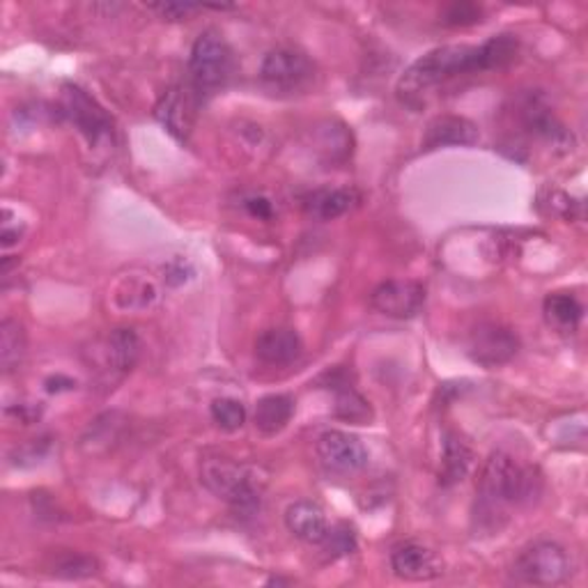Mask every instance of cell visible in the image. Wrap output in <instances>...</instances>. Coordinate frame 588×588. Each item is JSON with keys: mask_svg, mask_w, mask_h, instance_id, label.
I'll use <instances>...</instances> for the list:
<instances>
[{"mask_svg": "<svg viewBox=\"0 0 588 588\" xmlns=\"http://www.w3.org/2000/svg\"><path fill=\"white\" fill-rule=\"evenodd\" d=\"M286 527L295 538L309 544H322L326 533H329V521L313 501H295L286 511Z\"/></svg>", "mask_w": 588, "mask_h": 588, "instance_id": "obj_17", "label": "cell"}, {"mask_svg": "<svg viewBox=\"0 0 588 588\" xmlns=\"http://www.w3.org/2000/svg\"><path fill=\"white\" fill-rule=\"evenodd\" d=\"M469 357L485 368L504 365L519 352V338L508 326H501L494 322L478 324L469 336L467 343Z\"/></svg>", "mask_w": 588, "mask_h": 588, "instance_id": "obj_8", "label": "cell"}, {"mask_svg": "<svg viewBox=\"0 0 588 588\" xmlns=\"http://www.w3.org/2000/svg\"><path fill=\"white\" fill-rule=\"evenodd\" d=\"M315 74L311 58L292 47H278L272 49L260 68V76L274 91H299L307 85Z\"/></svg>", "mask_w": 588, "mask_h": 588, "instance_id": "obj_7", "label": "cell"}, {"mask_svg": "<svg viewBox=\"0 0 588 588\" xmlns=\"http://www.w3.org/2000/svg\"><path fill=\"white\" fill-rule=\"evenodd\" d=\"M247 209L251 216H255V219H272V203L267 199H249L247 201Z\"/></svg>", "mask_w": 588, "mask_h": 588, "instance_id": "obj_29", "label": "cell"}, {"mask_svg": "<svg viewBox=\"0 0 588 588\" xmlns=\"http://www.w3.org/2000/svg\"><path fill=\"white\" fill-rule=\"evenodd\" d=\"M72 386H74L72 380L60 377V375L47 380V391H49V394H60V391H68V388H72Z\"/></svg>", "mask_w": 588, "mask_h": 588, "instance_id": "obj_30", "label": "cell"}, {"mask_svg": "<svg viewBox=\"0 0 588 588\" xmlns=\"http://www.w3.org/2000/svg\"><path fill=\"white\" fill-rule=\"evenodd\" d=\"M326 382V388H334L336 394V417L350 423H368L373 411H370L368 400L359 394V391L347 380L345 370H329L322 377Z\"/></svg>", "mask_w": 588, "mask_h": 588, "instance_id": "obj_16", "label": "cell"}, {"mask_svg": "<svg viewBox=\"0 0 588 588\" xmlns=\"http://www.w3.org/2000/svg\"><path fill=\"white\" fill-rule=\"evenodd\" d=\"M303 352V343L295 329L288 326H276V329H267L257 336L255 340V357L267 365H290L295 363Z\"/></svg>", "mask_w": 588, "mask_h": 588, "instance_id": "obj_14", "label": "cell"}, {"mask_svg": "<svg viewBox=\"0 0 588 588\" xmlns=\"http://www.w3.org/2000/svg\"><path fill=\"white\" fill-rule=\"evenodd\" d=\"M235 72V56L221 33L205 31L193 41L189 58V76L191 88L203 95H214L221 91Z\"/></svg>", "mask_w": 588, "mask_h": 588, "instance_id": "obj_4", "label": "cell"}, {"mask_svg": "<svg viewBox=\"0 0 588 588\" xmlns=\"http://www.w3.org/2000/svg\"><path fill=\"white\" fill-rule=\"evenodd\" d=\"M544 317L561 332H575L584 317V307L577 297L556 292L544 299Z\"/></svg>", "mask_w": 588, "mask_h": 588, "instance_id": "obj_22", "label": "cell"}, {"mask_svg": "<svg viewBox=\"0 0 588 588\" xmlns=\"http://www.w3.org/2000/svg\"><path fill=\"white\" fill-rule=\"evenodd\" d=\"M483 8L476 3H453L442 12V24L451 28H463V26H473L481 24Z\"/></svg>", "mask_w": 588, "mask_h": 588, "instance_id": "obj_26", "label": "cell"}, {"mask_svg": "<svg viewBox=\"0 0 588 588\" xmlns=\"http://www.w3.org/2000/svg\"><path fill=\"white\" fill-rule=\"evenodd\" d=\"M519 118L529 132L542 141H548L554 147H568L573 143V136L565 132L563 124L554 118L548 106L542 104L540 97L529 95L519 106Z\"/></svg>", "mask_w": 588, "mask_h": 588, "instance_id": "obj_15", "label": "cell"}, {"mask_svg": "<svg viewBox=\"0 0 588 588\" xmlns=\"http://www.w3.org/2000/svg\"><path fill=\"white\" fill-rule=\"evenodd\" d=\"M573 575V561L559 542L538 540L513 563V579L527 586H559Z\"/></svg>", "mask_w": 588, "mask_h": 588, "instance_id": "obj_5", "label": "cell"}, {"mask_svg": "<svg viewBox=\"0 0 588 588\" xmlns=\"http://www.w3.org/2000/svg\"><path fill=\"white\" fill-rule=\"evenodd\" d=\"M542 492V476L536 467L517 463L513 455L492 453L478 478L476 519L481 527L499 531L508 519V511L531 504Z\"/></svg>", "mask_w": 588, "mask_h": 588, "instance_id": "obj_2", "label": "cell"}, {"mask_svg": "<svg viewBox=\"0 0 588 588\" xmlns=\"http://www.w3.org/2000/svg\"><path fill=\"white\" fill-rule=\"evenodd\" d=\"M519 41L513 35H496L481 47L448 45L432 49L409 64V70L398 81V97L411 108H421L432 91L440 85L467 74L492 72L511 64L517 58Z\"/></svg>", "mask_w": 588, "mask_h": 588, "instance_id": "obj_1", "label": "cell"}, {"mask_svg": "<svg viewBox=\"0 0 588 588\" xmlns=\"http://www.w3.org/2000/svg\"><path fill=\"white\" fill-rule=\"evenodd\" d=\"M147 10L157 12L166 21H184L193 12L205 10V5H199V3H152V5H147Z\"/></svg>", "mask_w": 588, "mask_h": 588, "instance_id": "obj_28", "label": "cell"}, {"mask_svg": "<svg viewBox=\"0 0 588 588\" xmlns=\"http://www.w3.org/2000/svg\"><path fill=\"white\" fill-rule=\"evenodd\" d=\"M60 113L88 139L91 145H99L101 141L113 136V120L108 118V113L97 104L95 97H91L74 83L62 85Z\"/></svg>", "mask_w": 588, "mask_h": 588, "instance_id": "obj_6", "label": "cell"}, {"mask_svg": "<svg viewBox=\"0 0 588 588\" xmlns=\"http://www.w3.org/2000/svg\"><path fill=\"white\" fill-rule=\"evenodd\" d=\"M352 203H355L352 189H320L303 201V207H307V212L313 214L315 219L332 221L350 209Z\"/></svg>", "mask_w": 588, "mask_h": 588, "instance_id": "obj_21", "label": "cell"}, {"mask_svg": "<svg viewBox=\"0 0 588 588\" xmlns=\"http://www.w3.org/2000/svg\"><path fill=\"white\" fill-rule=\"evenodd\" d=\"M391 571L405 581H432L444 573V563L425 544L405 542L391 552Z\"/></svg>", "mask_w": 588, "mask_h": 588, "instance_id": "obj_12", "label": "cell"}, {"mask_svg": "<svg viewBox=\"0 0 588 588\" xmlns=\"http://www.w3.org/2000/svg\"><path fill=\"white\" fill-rule=\"evenodd\" d=\"M471 465H473L471 446L457 432H453V430L444 432L440 483L444 488H451V485H457L460 481H465Z\"/></svg>", "mask_w": 588, "mask_h": 588, "instance_id": "obj_18", "label": "cell"}, {"mask_svg": "<svg viewBox=\"0 0 588 588\" xmlns=\"http://www.w3.org/2000/svg\"><path fill=\"white\" fill-rule=\"evenodd\" d=\"M317 457L336 473H357L368 465V451L359 437L343 430H326L317 437Z\"/></svg>", "mask_w": 588, "mask_h": 588, "instance_id": "obj_10", "label": "cell"}, {"mask_svg": "<svg viewBox=\"0 0 588 588\" xmlns=\"http://www.w3.org/2000/svg\"><path fill=\"white\" fill-rule=\"evenodd\" d=\"M201 481L216 499H224L237 515H253L260 511L267 485V478L255 467L235 463L226 455L203 457Z\"/></svg>", "mask_w": 588, "mask_h": 588, "instance_id": "obj_3", "label": "cell"}, {"mask_svg": "<svg viewBox=\"0 0 588 588\" xmlns=\"http://www.w3.org/2000/svg\"><path fill=\"white\" fill-rule=\"evenodd\" d=\"M141 338L134 329H113L104 343V361L111 373L124 375L141 359Z\"/></svg>", "mask_w": 588, "mask_h": 588, "instance_id": "obj_19", "label": "cell"}, {"mask_svg": "<svg viewBox=\"0 0 588 588\" xmlns=\"http://www.w3.org/2000/svg\"><path fill=\"white\" fill-rule=\"evenodd\" d=\"M49 573L60 579H88L99 573L97 559L79 552H60L47 565Z\"/></svg>", "mask_w": 588, "mask_h": 588, "instance_id": "obj_24", "label": "cell"}, {"mask_svg": "<svg viewBox=\"0 0 588 588\" xmlns=\"http://www.w3.org/2000/svg\"><path fill=\"white\" fill-rule=\"evenodd\" d=\"M478 139H481V134H478V127L471 120L463 116H437L428 124L421 147L425 152L442 147H469L478 143Z\"/></svg>", "mask_w": 588, "mask_h": 588, "instance_id": "obj_13", "label": "cell"}, {"mask_svg": "<svg viewBox=\"0 0 588 588\" xmlns=\"http://www.w3.org/2000/svg\"><path fill=\"white\" fill-rule=\"evenodd\" d=\"M26 357V332L14 317L0 322V365L5 373H12Z\"/></svg>", "mask_w": 588, "mask_h": 588, "instance_id": "obj_23", "label": "cell"}, {"mask_svg": "<svg viewBox=\"0 0 588 588\" xmlns=\"http://www.w3.org/2000/svg\"><path fill=\"white\" fill-rule=\"evenodd\" d=\"M201 97L193 88H170L166 91L157 106H155V118L168 129L170 136H176L178 141H187L189 134L193 132L195 124V113H199Z\"/></svg>", "mask_w": 588, "mask_h": 588, "instance_id": "obj_11", "label": "cell"}, {"mask_svg": "<svg viewBox=\"0 0 588 588\" xmlns=\"http://www.w3.org/2000/svg\"><path fill=\"white\" fill-rule=\"evenodd\" d=\"M209 413L214 423L221 430H239L247 423V407L235 398H216L209 407Z\"/></svg>", "mask_w": 588, "mask_h": 588, "instance_id": "obj_25", "label": "cell"}, {"mask_svg": "<svg viewBox=\"0 0 588 588\" xmlns=\"http://www.w3.org/2000/svg\"><path fill=\"white\" fill-rule=\"evenodd\" d=\"M292 413H295V400L290 396L272 394L257 400L255 411H253V423L260 432L267 434V437H274V434L288 428V423L292 421Z\"/></svg>", "mask_w": 588, "mask_h": 588, "instance_id": "obj_20", "label": "cell"}, {"mask_svg": "<svg viewBox=\"0 0 588 588\" xmlns=\"http://www.w3.org/2000/svg\"><path fill=\"white\" fill-rule=\"evenodd\" d=\"M423 303L425 288L417 280H384L370 295V307L394 320H409L419 315Z\"/></svg>", "mask_w": 588, "mask_h": 588, "instance_id": "obj_9", "label": "cell"}, {"mask_svg": "<svg viewBox=\"0 0 588 588\" xmlns=\"http://www.w3.org/2000/svg\"><path fill=\"white\" fill-rule=\"evenodd\" d=\"M322 544L326 548V552H329V556H345V554H352L355 548H357V538L352 533L350 527H334L329 529V533H326V538L322 540Z\"/></svg>", "mask_w": 588, "mask_h": 588, "instance_id": "obj_27", "label": "cell"}]
</instances>
